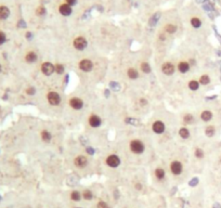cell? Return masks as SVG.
<instances>
[{
    "label": "cell",
    "instance_id": "28",
    "mask_svg": "<svg viewBox=\"0 0 221 208\" xmlns=\"http://www.w3.org/2000/svg\"><path fill=\"white\" fill-rule=\"evenodd\" d=\"M71 197H72L73 201H79L80 200V193L77 192V191H74L72 194H71Z\"/></svg>",
    "mask_w": 221,
    "mask_h": 208
},
{
    "label": "cell",
    "instance_id": "33",
    "mask_svg": "<svg viewBox=\"0 0 221 208\" xmlns=\"http://www.w3.org/2000/svg\"><path fill=\"white\" fill-rule=\"evenodd\" d=\"M192 121H193V116H192V115H185V116H184V123L190 124Z\"/></svg>",
    "mask_w": 221,
    "mask_h": 208
},
{
    "label": "cell",
    "instance_id": "26",
    "mask_svg": "<svg viewBox=\"0 0 221 208\" xmlns=\"http://www.w3.org/2000/svg\"><path fill=\"white\" fill-rule=\"evenodd\" d=\"M209 76L207 75H203L201 77V79H199V83H202V85H207V83H209Z\"/></svg>",
    "mask_w": 221,
    "mask_h": 208
},
{
    "label": "cell",
    "instance_id": "18",
    "mask_svg": "<svg viewBox=\"0 0 221 208\" xmlns=\"http://www.w3.org/2000/svg\"><path fill=\"white\" fill-rule=\"evenodd\" d=\"M211 117H213V114H211V112H209V111H204L202 113V115H201V118H202L204 121H209L210 119H211Z\"/></svg>",
    "mask_w": 221,
    "mask_h": 208
},
{
    "label": "cell",
    "instance_id": "7",
    "mask_svg": "<svg viewBox=\"0 0 221 208\" xmlns=\"http://www.w3.org/2000/svg\"><path fill=\"white\" fill-rule=\"evenodd\" d=\"M79 68L84 72H90L92 69V63L89 60H83L79 63Z\"/></svg>",
    "mask_w": 221,
    "mask_h": 208
},
{
    "label": "cell",
    "instance_id": "16",
    "mask_svg": "<svg viewBox=\"0 0 221 208\" xmlns=\"http://www.w3.org/2000/svg\"><path fill=\"white\" fill-rule=\"evenodd\" d=\"M75 165L79 168H84L87 165V159L84 156H78L77 158H75Z\"/></svg>",
    "mask_w": 221,
    "mask_h": 208
},
{
    "label": "cell",
    "instance_id": "4",
    "mask_svg": "<svg viewBox=\"0 0 221 208\" xmlns=\"http://www.w3.org/2000/svg\"><path fill=\"white\" fill-rule=\"evenodd\" d=\"M47 98H48V101H49L51 105H57L59 103L61 102V98L57 92H49Z\"/></svg>",
    "mask_w": 221,
    "mask_h": 208
},
{
    "label": "cell",
    "instance_id": "31",
    "mask_svg": "<svg viewBox=\"0 0 221 208\" xmlns=\"http://www.w3.org/2000/svg\"><path fill=\"white\" fill-rule=\"evenodd\" d=\"M83 195H84V198H86V200H91V198H92V193L90 192V191H89V190H86V191H84Z\"/></svg>",
    "mask_w": 221,
    "mask_h": 208
},
{
    "label": "cell",
    "instance_id": "22",
    "mask_svg": "<svg viewBox=\"0 0 221 208\" xmlns=\"http://www.w3.org/2000/svg\"><path fill=\"white\" fill-rule=\"evenodd\" d=\"M179 134L181 138L187 139V138H189V136H190V132H189V130H187V128H181L179 130Z\"/></svg>",
    "mask_w": 221,
    "mask_h": 208
},
{
    "label": "cell",
    "instance_id": "39",
    "mask_svg": "<svg viewBox=\"0 0 221 208\" xmlns=\"http://www.w3.org/2000/svg\"><path fill=\"white\" fill-rule=\"evenodd\" d=\"M0 72H1V65H0Z\"/></svg>",
    "mask_w": 221,
    "mask_h": 208
},
{
    "label": "cell",
    "instance_id": "13",
    "mask_svg": "<svg viewBox=\"0 0 221 208\" xmlns=\"http://www.w3.org/2000/svg\"><path fill=\"white\" fill-rule=\"evenodd\" d=\"M190 24H191V26L194 27V28H199V27L202 26L203 22L198 16H192L190 19Z\"/></svg>",
    "mask_w": 221,
    "mask_h": 208
},
{
    "label": "cell",
    "instance_id": "19",
    "mask_svg": "<svg viewBox=\"0 0 221 208\" xmlns=\"http://www.w3.org/2000/svg\"><path fill=\"white\" fill-rule=\"evenodd\" d=\"M25 59H26V61L28 63H33V62H35V61L37 60V55H36V53L34 52H28L26 54Z\"/></svg>",
    "mask_w": 221,
    "mask_h": 208
},
{
    "label": "cell",
    "instance_id": "15",
    "mask_svg": "<svg viewBox=\"0 0 221 208\" xmlns=\"http://www.w3.org/2000/svg\"><path fill=\"white\" fill-rule=\"evenodd\" d=\"M164 29H165V32H166L167 34H173V33H176V32H177L178 27H177V25H176V24L168 23V24H166V25H165Z\"/></svg>",
    "mask_w": 221,
    "mask_h": 208
},
{
    "label": "cell",
    "instance_id": "23",
    "mask_svg": "<svg viewBox=\"0 0 221 208\" xmlns=\"http://www.w3.org/2000/svg\"><path fill=\"white\" fill-rule=\"evenodd\" d=\"M41 139L45 141V142H49V141L51 140V134H50L47 130H43L41 132Z\"/></svg>",
    "mask_w": 221,
    "mask_h": 208
},
{
    "label": "cell",
    "instance_id": "1",
    "mask_svg": "<svg viewBox=\"0 0 221 208\" xmlns=\"http://www.w3.org/2000/svg\"><path fill=\"white\" fill-rule=\"evenodd\" d=\"M57 12H59L60 15H62V16L69 18V16H71V15L73 14L74 8L69 6L67 4H65L64 1H62V2H60L59 6H57Z\"/></svg>",
    "mask_w": 221,
    "mask_h": 208
},
{
    "label": "cell",
    "instance_id": "30",
    "mask_svg": "<svg viewBox=\"0 0 221 208\" xmlns=\"http://www.w3.org/2000/svg\"><path fill=\"white\" fill-rule=\"evenodd\" d=\"M63 1L73 8L75 7V6H77V4H78V0H63Z\"/></svg>",
    "mask_w": 221,
    "mask_h": 208
},
{
    "label": "cell",
    "instance_id": "11",
    "mask_svg": "<svg viewBox=\"0 0 221 208\" xmlns=\"http://www.w3.org/2000/svg\"><path fill=\"white\" fill-rule=\"evenodd\" d=\"M165 130V125L162 121H155L153 124V131L156 133H163Z\"/></svg>",
    "mask_w": 221,
    "mask_h": 208
},
{
    "label": "cell",
    "instance_id": "8",
    "mask_svg": "<svg viewBox=\"0 0 221 208\" xmlns=\"http://www.w3.org/2000/svg\"><path fill=\"white\" fill-rule=\"evenodd\" d=\"M170 170H171L172 174H180L181 171H182V165L179 162H172L171 165H170Z\"/></svg>",
    "mask_w": 221,
    "mask_h": 208
},
{
    "label": "cell",
    "instance_id": "10",
    "mask_svg": "<svg viewBox=\"0 0 221 208\" xmlns=\"http://www.w3.org/2000/svg\"><path fill=\"white\" fill-rule=\"evenodd\" d=\"M10 16V9L6 6H0V20H7Z\"/></svg>",
    "mask_w": 221,
    "mask_h": 208
},
{
    "label": "cell",
    "instance_id": "38",
    "mask_svg": "<svg viewBox=\"0 0 221 208\" xmlns=\"http://www.w3.org/2000/svg\"><path fill=\"white\" fill-rule=\"evenodd\" d=\"M88 152H89V153H90V154H91V153H93V151H92L91 148H88Z\"/></svg>",
    "mask_w": 221,
    "mask_h": 208
},
{
    "label": "cell",
    "instance_id": "17",
    "mask_svg": "<svg viewBox=\"0 0 221 208\" xmlns=\"http://www.w3.org/2000/svg\"><path fill=\"white\" fill-rule=\"evenodd\" d=\"M178 68L181 73H187L190 68V65L187 64V62H180L179 65H178Z\"/></svg>",
    "mask_w": 221,
    "mask_h": 208
},
{
    "label": "cell",
    "instance_id": "37",
    "mask_svg": "<svg viewBox=\"0 0 221 208\" xmlns=\"http://www.w3.org/2000/svg\"><path fill=\"white\" fill-rule=\"evenodd\" d=\"M26 92L28 93V95H34V93H35V89H34V88H29V89H27Z\"/></svg>",
    "mask_w": 221,
    "mask_h": 208
},
{
    "label": "cell",
    "instance_id": "9",
    "mask_svg": "<svg viewBox=\"0 0 221 208\" xmlns=\"http://www.w3.org/2000/svg\"><path fill=\"white\" fill-rule=\"evenodd\" d=\"M162 71H163V73L166 74V75H171L172 73L175 72V66H173L171 63H165V64H163V66H162Z\"/></svg>",
    "mask_w": 221,
    "mask_h": 208
},
{
    "label": "cell",
    "instance_id": "5",
    "mask_svg": "<svg viewBox=\"0 0 221 208\" xmlns=\"http://www.w3.org/2000/svg\"><path fill=\"white\" fill-rule=\"evenodd\" d=\"M41 71L45 75L49 76L55 71V66H53V65L51 64V63H49V62H46V63H43V64L41 65Z\"/></svg>",
    "mask_w": 221,
    "mask_h": 208
},
{
    "label": "cell",
    "instance_id": "34",
    "mask_svg": "<svg viewBox=\"0 0 221 208\" xmlns=\"http://www.w3.org/2000/svg\"><path fill=\"white\" fill-rule=\"evenodd\" d=\"M4 41H6V34L3 32H0V45L4 43Z\"/></svg>",
    "mask_w": 221,
    "mask_h": 208
},
{
    "label": "cell",
    "instance_id": "35",
    "mask_svg": "<svg viewBox=\"0 0 221 208\" xmlns=\"http://www.w3.org/2000/svg\"><path fill=\"white\" fill-rule=\"evenodd\" d=\"M195 156L198 157V158H202L203 156H204V153H203L202 150H196L195 151Z\"/></svg>",
    "mask_w": 221,
    "mask_h": 208
},
{
    "label": "cell",
    "instance_id": "14",
    "mask_svg": "<svg viewBox=\"0 0 221 208\" xmlns=\"http://www.w3.org/2000/svg\"><path fill=\"white\" fill-rule=\"evenodd\" d=\"M89 124H90L91 127L97 128V127H99V126L101 125V119H100V117H98V116L92 115L91 117L89 118Z\"/></svg>",
    "mask_w": 221,
    "mask_h": 208
},
{
    "label": "cell",
    "instance_id": "12",
    "mask_svg": "<svg viewBox=\"0 0 221 208\" xmlns=\"http://www.w3.org/2000/svg\"><path fill=\"white\" fill-rule=\"evenodd\" d=\"M69 104L72 106L73 109H75V110H79L83 107V101L78 98H73L71 99V101H69Z\"/></svg>",
    "mask_w": 221,
    "mask_h": 208
},
{
    "label": "cell",
    "instance_id": "24",
    "mask_svg": "<svg viewBox=\"0 0 221 208\" xmlns=\"http://www.w3.org/2000/svg\"><path fill=\"white\" fill-rule=\"evenodd\" d=\"M205 133H206V136L207 137H213V134H215V128H213V126H209V127H207L205 130Z\"/></svg>",
    "mask_w": 221,
    "mask_h": 208
},
{
    "label": "cell",
    "instance_id": "29",
    "mask_svg": "<svg viewBox=\"0 0 221 208\" xmlns=\"http://www.w3.org/2000/svg\"><path fill=\"white\" fill-rule=\"evenodd\" d=\"M141 68H142V71H143L144 73H150L151 72V67H150V65L148 64V63H142Z\"/></svg>",
    "mask_w": 221,
    "mask_h": 208
},
{
    "label": "cell",
    "instance_id": "3",
    "mask_svg": "<svg viewBox=\"0 0 221 208\" xmlns=\"http://www.w3.org/2000/svg\"><path fill=\"white\" fill-rule=\"evenodd\" d=\"M74 47H75L77 50H79V51L84 50L85 48L87 47V40H86V38L81 37V36L75 38V39H74Z\"/></svg>",
    "mask_w": 221,
    "mask_h": 208
},
{
    "label": "cell",
    "instance_id": "25",
    "mask_svg": "<svg viewBox=\"0 0 221 208\" xmlns=\"http://www.w3.org/2000/svg\"><path fill=\"white\" fill-rule=\"evenodd\" d=\"M198 83L197 81H195V80H192V81H190L189 83V88H190L191 90H197L198 89Z\"/></svg>",
    "mask_w": 221,
    "mask_h": 208
},
{
    "label": "cell",
    "instance_id": "2",
    "mask_svg": "<svg viewBox=\"0 0 221 208\" xmlns=\"http://www.w3.org/2000/svg\"><path fill=\"white\" fill-rule=\"evenodd\" d=\"M130 148L131 151L136 153V154H141L142 152L144 151V145L142 143L141 141L139 140H134L131 143H130Z\"/></svg>",
    "mask_w": 221,
    "mask_h": 208
},
{
    "label": "cell",
    "instance_id": "32",
    "mask_svg": "<svg viewBox=\"0 0 221 208\" xmlns=\"http://www.w3.org/2000/svg\"><path fill=\"white\" fill-rule=\"evenodd\" d=\"M55 72H57V74H62V73L64 72V67H63V65L57 64V66H55Z\"/></svg>",
    "mask_w": 221,
    "mask_h": 208
},
{
    "label": "cell",
    "instance_id": "20",
    "mask_svg": "<svg viewBox=\"0 0 221 208\" xmlns=\"http://www.w3.org/2000/svg\"><path fill=\"white\" fill-rule=\"evenodd\" d=\"M47 13V9L43 6H38L37 9H36V15L37 16H43V15H46Z\"/></svg>",
    "mask_w": 221,
    "mask_h": 208
},
{
    "label": "cell",
    "instance_id": "27",
    "mask_svg": "<svg viewBox=\"0 0 221 208\" xmlns=\"http://www.w3.org/2000/svg\"><path fill=\"white\" fill-rule=\"evenodd\" d=\"M155 174H156L157 179H163L165 177V170L158 168V169H156V171H155Z\"/></svg>",
    "mask_w": 221,
    "mask_h": 208
},
{
    "label": "cell",
    "instance_id": "21",
    "mask_svg": "<svg viewBox=\"0 0 221 208\" xmlns=\"http://www.w3.org/2000/svg\"><path fill=\"white\" fill-rule=\"evenodd\" d=\"M127 74H128L129 78H131V79H136V78H138V76H139L138 71L137 69H134V68H129Z\"/></svg>",
    "mask_w": 221,
    "mask_h": 208
},
{
    "label": "cell",
    "instance_id": "6",
    "mask_svg": "<svg viewBox=\"0 0 221 208\" xmlns=\"http://www.w3.org/2000/svg\"><path fill=\"white\" fill-rule=\"evenodd\" d=\"M106 163L110 167H117L120 164V159L116 155H110L107 157Z\"/></svg>",
    "mask_w": 221,
    "mask_h": 208
},
{
    "label": "cell",
    "instance_id": "36",
    "mask_svg": "<svg viewBox=\"0 0 221 208\" xmlns=\"http://www.w3.org/2000/svg\"><path fill=\"white\" fill-rule=\"evenodd\" d=\"M98 208H108V206H107L105 202H99L98 203Z\"/></svg>",
    "mask_w": 221,
    "mask_h": 208
}]
</instances>
